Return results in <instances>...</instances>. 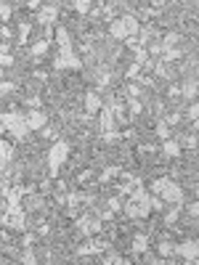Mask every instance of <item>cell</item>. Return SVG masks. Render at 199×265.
<instances>
[{"label":"cell","mask_w":199,"mask_h":265,"mask_svg":"<svg viewBox=\"0 0 199 265\" xmlns=\"http://www.w3.org/2000/svg\"><path fill=\"white\" fill-rule=\"evenodd\" d=\"M8 162H11V149H8L3 141H0V170H3Z\"/></svg>","instance_id":"9c48e42d"},{"label":"cell","mask_w":199,"mask_h":265,"mask_svg":"<svg viewBox=\"0 0 199 265\" xmlns=\"http://www.w3.org/2000/svg\"><path fill=\"white\" fill-rule=\"evenodd\" d=\"M69 151H72V146L66 144V141H56V144L51 146V151H48V167H51V175H56L61 170V165L69 159Z\"/></svg>","instance_id":"7a4b0ae2"},{"label":"cell","mask_w":199,"mask_h":265,"mask_svg":"<svg viewBox=\"0 0 199 265\" xmlns=\"http://www.w3.org/2000/svg\"><path fill=\"white\" fill-rule=\"evenodd\" d=\"M151 191L157 196H162V202L167 204H181L183 202V188L178 186L175 181H170V178H159V181L151 183Z\"/></svg>","instance_id":"6da1fadb"},{"label":"cell","mask_w":199,"mask_h":265,"mask_svg":"<svg viewBox=\"0 0 199 265\" xmlns=\"http://www.w3.org/2000/svg\"><path fill=\"white\" fill-rule=\"evenodd\" d=\"M146 249H149V236L138 233L136 241H133V252H146Z\"/></svg>","instance_id":"ba28073f"},{"label":"cell","mask_w":199,"mask_h":265,"mask_svg":"<svg viewBox=\"0 0 199 265\" xmlns=\"http://www.w3.org/2000/svg\"><path fill=\"white\" fill-rule=\"evenodd\" d=\"M175 252L178 254H181V257L183 260H196V241L194 239H186V241H181V244H178V247H175Z\"/></svg>","instance_id":"277c9868"},{"label":"cell","mask_w":199,"mask_h":265,"mask_svg":"<svg viewBox=\"0 0 199 265\" xmlns=\"http://www.w3.org/2000/svg\"><path fill=\"white\" fill-rule=\"evenodd\" d=\"M56 19H59V8L56 6H43L40 14H37V22H40L43 27H51Z\"/></svg>","instance_id":"5b68a950"},{"label":"cell","mask_w":199,"mask_h":265,"mask_svg":"<svg viewBox=\"0 0 199 265\" xmlns=\"http://www.w3.org/2000/svg\"><path fill=\"white\" fill-rule=\"evenodd\" d=\"M0 77H3V66H0Z\"/></svg>","instance_id":"8fae6325"},{"label":"cell","mask_w":199,"mask_h":265,"mask_svg":"<svg viewBox=\"0 0 199 265\" xmlns=\"http://www.w3.org/2000/svg\"><path fill=\"white\" fill-rule=\"evenodd\" d=\"M162 154L165 157H170V159H175V157H181V144H178V141H165L162 144Z\"/></svg>","instance_id":"52a82bcc"},{"label":"cell","mask_w":199,"mask_h":265,"mask_svg":"<svg viewBox=\"0 0 199 265\" xmlns=\"http://www.w3.org/2000/svg\"><path fill=\"white\" fill-rule=\"evenodd\" d=\"M45 122H48V117H45L43 109H32L30 114H27V127L30 130H43Z\"/></svg>","instance_id":"3957f363"},{"label":"cell","mask_w":199,"mask_h":265,"mask_svg":"<svg viewBox=\"0 0 199 265\" xmlns=\"http://www.w3.org/2000/svg\"><path fill=\"white\" fill-rule=\"evenodd\" d=\"M104 109V101H101V96L98 93H85V111H88V114H96V111H101Z\"/></svg>","instance_id":"8992f818"},{"label":"cell","mask_w":199,"mask_h":265,"mask_svg":"<svg viewBox=\"0 0 199 265\" xmlns=\"http://www.w3.org/2000/svg\"><path fill=\"white\" fill-rule=\"evenodd\" d=\"M0 19H11V3H8V0H0Z\"/></svg>","instance_id":"30bf717a"}]
</instances>
